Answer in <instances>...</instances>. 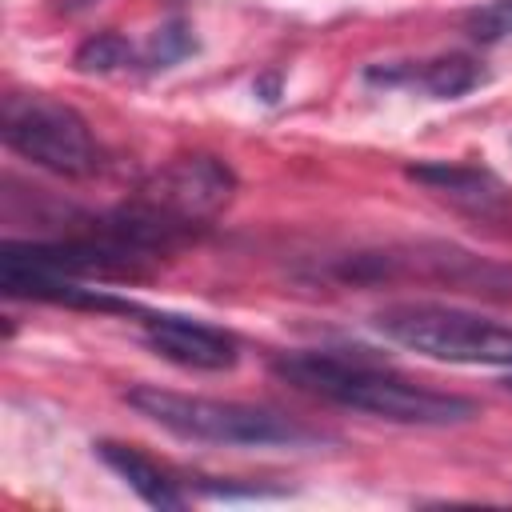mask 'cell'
Here are the masks:
<instances>
[{
    "label": "cell",
    "instance_id": "277c9868",
    "mask_svg": "<svg viewBox=\"0 0 512 512\" xmlns=\"http://www.w3.org/2000/svg\"><path fill=\"white\" fill-rule=\"evenodd\" d=\"M332 272L348 284L420 280V284L472 292V296H488V300H512V264L472 256L456 244H404V248L356 252V256H344Z\"/></svg>",
    "mask_w": 512,
    "mask_h": 512
},
{
    "label": "cell",
    "instance_id": "5b68a950",
    "mask_svg": "<svg viewBox=\"0 0 512 512\" xmlns=\"http://www.w3.org/2000/svg\"><path fill=\"white\" fill-rule=\"evenodd\" d=\"M0 136L16 156L56 176H92L100 168V148L88 120L72 104L44 92H8Z\"/></svg>",
    "mask_w": 512,
    "mask_h": 512
},
{
    "label": "cell",
    "instance_id": "7a4b0ae2",
    "mask_svg": "<svg viewBox=\"0 0 512 512\" xmlns=\"http://www.w3.org/2000/svg\"><path fill=\"white\" fill-rule=\"evenodd\" d=\"M124 400L164 432L196 444H224V448H300L312 444L316 432L296 424L292 416L260 404L212 400V396H184L160 384H132Z\"/></svg>",
    "mask_w": 512,
    "mask_h": 512
},
{
    "label": "cell",
    "instance_id": "30bf717a",
    "mask_svg": "<svg viewBox=\"0 0 512 512\" xmlns=\"http://www.w3.org/2000/svg\"><path fill=\"white\" fill-rule=\"evenodd\" d=\"M364 76L376 80V84H420L436 100H456V96L472 92L484 80L480 64L468 60V56H436L420 68L416 64H408V68H368Z\"/></svg>",
    "mask_w": 512,
    "mask_h": 512
},
{
    "label": "cell",
    "instance_id": "8fae6325",
    "mask_svg": "<svg viewBox=\"0 0 512 512\" xmlns=\"http://www.w3.org/2000/svg\"><path fill=\"white\" fill-rule=\"evenodd\" d=\"M136 60V48L120 32H96L76 48V68L80 72H120Z\"/></svg>",
    "mask_w": 512,
    "mask_h": 512
},
{
    "label": "cell",
    "instance_id": "6da1fadb",
    "mask_svg": "<svg viewBox=\"0 0 512 512\" xmlns=\"http://www.w3.org/2000/svg\"><path fill=\"white\" fill-rule=\"evenodd\" d=\"M272 372L308 396H320L340 408L368 412V416H380L392 424L448 428V424H468L476 416V404L468 396L436 392V388L412 384L388 368L348 360L336 352H284L272 360Z\"/></svg>",
    "mask_w": 512,
    "mask_h": 512
},
{
    "label": "cell",
    "instance_id": "ba28073f",
    "mask_svg": "<svg viewBox=\"0 0 512 512\" xmlns=\"http://www.w3.org/2000/svg\"><path fill=\"white\" fill-rule=\"evenodd\" d=\"M144 344L180 364V368H200V372H224L240 360L236 352V340L224 332V328H212V324H200V320H188V316H156L148 312L144 320Z\"/></svg>",
    "mask_w": 512,
    "mask_h": 512
},
{
    "label": "cell",
    "instance_id": "8992f818",
    "mask_svg": "<svg viewBox=\"0 0 512 512\" xmlns=\"http://www.w3.org/2000/svg\"><path fill=\"white\" fill-rule=\"evenodd\" d=\"M236 196V176L224 160L208 156V152H192V156H176L168 164H160L132 200L148 204L152 212H160L164 220L180 224L184 232H200L208 220H216Z\"/></svg>",
    "mask_w": 512,
    "mask_h": 512
},
{
    "label": "cell",
    "instance_id": "9c48e42d",
    "mask_svg": "<svg viewBox=\"0 0 512 512\" xmlns=\"http://www.w3.org/2000/svg\"><path fill=\"white\" fill-rule=\"evenodd\" d=\"M96 452H100V460H104L144 504H152V508H184V504H188V496L180 492V484H176L152 456H144V452H136V448H128V444H116V440H100Z\"/></svg>",
    "mask_w": 512,
    "mask_h": 512
},
{
    "label": "cell",
    "instance_id": "3957f363",
    "mask_svg": "<svg viewBox=\"0 0 512 512\" xmlns=\"http://www.w3.org/2000/svg\"><path fill=\"white\" fill-rule=\"evenodd\" d=\"M376 332L392 344H404L420 356L448 364H480V368H512V324L488 320L452 304H384L372 316Z\"/></svg>",
    "mask_w": 512,
    "mask_h": 512
},
{
    "label": "cell",
    "instance_id": "5bb4252c",
    "mask_svg": "<svg viewBox=\"0 0 512 512\" xmlns=\"http://www.w3.org/2000/svg\"><path fill=\"white\" fill-rule=\"evenodd\" d=\"M256 92H264V100H276V92H280V80H276V76H268V80H256Z\"/></svg>",
    "mask_w": 512,
    "mask_h": 512
},
{
    "label": "cell",
    "instance_id": "4fadbf2b",
    "mask_svg": "<svg viewBox=\"0 0 512 512\" xmlns=\"http://www.w3.org/2000/svg\"><path fill=\"white\" fill-rule=\"evenodd\" d=\"M464 32L476 44H500L512 36V0H488L464 16Z\"/></svg>",
    "mask_w": 512,
    "mask_h": 512
},
{
    "label": "cell",
    "instance_id": "9a60e30c",
    "mask_svg": "<svg viewBox=\"0 0 512 512\" xmlns=\"http://www.w3.org/2000/svg\"><path fill=\"white\" fill-rule=\"evenodd\" d=\"M88 4H96V0H60L64 12H80V8H88Z\"/></svg>",
    "mask_w": 512,
    "mask_h": 512
},
{
    "label": "cell",
    "instance_id": "7c38bea8",
    "mask_svg": "<svg viewBox=\"0 0 512 512\" xmlns=\"http://www.w3.org/2000/svg\"><path fill=\"white\" fill-rule=\"evenodd\" d=\"M192 48H196L192 28H188L184 20H168V24H160V28L148 36L140 60H144V68H168V64L184 60Z\"/></svg>",
    "mask_w": 512,
    "mask_h": 512
},
{
    "label": "cell",
    "instance_id": "52a82bcc",
    "mask_svg": "<svg viewBox=\"0 0 512 512\" xmlns=\"http://www.w3.org/2000/svg\"><path fill=\"white\" fill-rule=\"evenodd\" d=\"M408 180L428 188L436 200L452 204L456 212L484 220V224H508L512 220V188L476 164H448V160H432V164H412Z\"/></svg>",
    "mask_w": 512,
    "mask_h": 512
},
{
    "label": "cell",
    "instance_id": "2e32d148",
    "mask_svg": "<svg viewBox=\"0 0 512 512\" xmlns=\"http://www.w3.org/2000/svg\"><path fill=\"white\" fill-rule=\"evenodd\" d=\"M508 388H512V384H508Z\"/></svg>",
    "mask_w": 512,
    "mask_h": 512
}]
</instances>
